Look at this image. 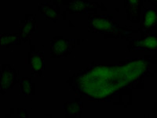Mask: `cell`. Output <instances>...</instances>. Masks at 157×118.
<instances>
[{
  "instance_id": "obj_13",
  "label": "cell",
  "mask_w": 157,
  "mask_h": 118,
  "mask_svg": "<svg viewBox=\"0 0 157 118\" xmlns=\"http://www.w3.org/2000/svg\"><path fill=\"white\" fill-rule=\"evenodd\" d=\"M81 103L78 102H66L64 104V110L65 113L69 115H76L80 112Z\"/></svg>"
},
{
  "instance_id": "obj_6",
  "label": "cell",
  "mask_w": 157,
  "mask_h": 118,
  "mask_svg": "<svg viewBox=\"0 0 157 118\" xmlns=\"http://www.w3.org/2000/svg\"><path fill=\"white\" fill-rule=\"evenodd\" d=\"M15 82V73L9 66H4L1 72V89L3 92L9 89Z\"/></svg>"
},
{
  "instance_id": "obj_8",
  "label": "cell",
  "mask_w": 157,
  "mask_h": 118,
  "mask_svg": "<svg viewBox=\"0 0 157 118\" xmlns=\"http://www.w3.org/2000/svg\"><path fill=\"white\" fill-rule=\"evenodd\" d=\"M33 73H39L43 69V55L39 52H34L30 59Z\"/></svg>"
},
{
  "instance_id": "obj_1",
  "label": "cell",
  "mask_w": 157,
  "mask_h": 118,
  "mask_svg": "<svg viewBox=\"0 0 157 118\" xmlns=\"http://www.w3.org/2000/svg\"><path fill=\"white\" fill-rule=\"evenodd\" d=\"M148 64L145 59H139L127 65L93 66L78 74L76 88L90 98H105L140 78Z\"/></svg>"
},
{
  "instance_id": "obj_12",
  "label": "cell",
  "mask_w": 157,
  "mask_h": 118,
  "mask_svg": "<svg viewBox=\"0 0 157 118\" xmlns=\"http://www.w3.org/2000/svg\"><path fill=\"white\" fill-rule=\"evenodd\" d=\"M19 85L21 91L24 95H29L32 91L30 78L26 77H22L19 80Z\"/></svg>"
},
{
  "instance_id": "obj_14",
  "label": "cell",
  "mask_w": 157,
  "mask_h": 118,
  "mask_svg": "<svg viewBox=\"0 0 157 118\" xmlns=\"http://www.w3.org/2000/svg\"><path fill=\"white\" fill-rule=\"evenodd\" d=\"M127 5L132 13H136L140 5L141 0H127Z\"/></svg>"
},
{
  "instance_id": "obj_4",
  "label": "cell",
  "mask_w": 157,
  "mask_h": 118,
  "mask_svg": "<svg viewBox=\"0 0 157 118\" xmlns=\"http://www.w3.org/2000/svg\"><path fill=\"white\" fill-rule=\"evenodd\" d=\"M132 51H146L154 52L157 51V36L152 34L141 40H137L133 44Z\"/></svg>"
},
{
  "instance_id": "obj_7",
  "label": "cell",
  "mask_w": 157,
  "mask_h": 118,
  "mask_svg": "<svg viewBox=\"0 0 157 118\" xmlns=\"http://www.w3.org/2000/svg\"><path fill=\"white\" fill-rule=\"evenodd\" d=\"M21 39V35L16 33H2L1 34V45L9 47L10 45H17Z\"/></svg>"
},
{
  "instance_id": "obj_16",
  "label": "cell",
  "mask_w": 157,
  "mask_h": 118,
  "mask_svg": "<svg viewBox=\"0 0 157 118\" xmlns=\"http://www.w3.org/2000/svg\"><path fill=\"white\" fill-rule=\"evenodd\" d=\"M151 1H152V2H157V0H151Z\"/></svg>"
},
{
  "instance_id": "obj_2",
  "label": "cell",
  "mask_w": 157,
  "mask_h": 118,
  "mask_svg": "<svg viewBox=\"0 0 157 118\" xmlns=\"http://www.w3.org/2000/svg\"><path fill=\"white\" fill-rule=\"evenodd\" d=\"M89 28L93 32L103 34H123L127 33L116 21L105 15L92 16L89 20Z\"/></svg>"
},
{
  "instance_id": "obj_11",
  "label": "cell",
  "mask_w": 157,
  "mask_h": 118,
  "mask_svg": "<svg viewBox=\"0 0 157 118\" xmlns=\"http://www.w3.org/2000/svg\"><path fill=\"white\" fill-rule=\"evenodd\" d=\"M87 5L82 0H71L67 10L71 13H85L87 10Z\"/></svg>"
},
{
  "instance_id": "obj_3",
  "label": "cell",
  "mask_w": 157,
  "mask_h": 118,
  "mask_svg": "<svg viewBox=\"0 0 157 118\" xmlns=\"http://www.w3.org/2000/svg\"><path fill=\"white\" fill-rule=\"evenodd\" d=\"M75 45V40L56 38L51 41V55L53 57H62L71 52Z\"/></svg>"
},
{
  "instance_id": "obj_15",
  "label": "cell",
  "mask_w": 157,
  "mask_h": 118,
  "mask_svg": "<svg viewBox=\"0 0 157 118\" xmlns=\"http://www.w3.org/2000/svg\"><path fill=\"white\" fill-rule=\"evenodd\" d=\"M55 1L57 2V3H61L62 0H55Z\"/></svg>"
},
{
  "instance_id": "obj_5",
  "label": "cell",
  "mask_w": 157,
  "mask_h": 118,
  "mask_svg": "<svg viewBox=\"0 0 157 118\" xmlns=\"http://www.w3.org/2000/svg\"><path fill=\"white\" fill-rule=\"evenodd\" d=\"M36 20L35 16H31L21 23L20 27V35L24 42L28 41L29 37L36 31Z\"/></svg>"
},
{
  "instance_id": "obj_9",
  "label": "cell",
  "mask_w": 157,
  "mask_h": 118,
  "mask_svg": "<svg viewBox=\"0 0 157 118\" xmlns=\"http://www.w3.org/2000/svg\"><path fill=\"white\" fill-rule=\"evenodd\" d=\"M39 9L41 12L42 14L47 18L49 20H54L57 21V12L54 9V5L48 2H44L39 5Z\"/></svg>"
},
{
  "instance_id": "obj_10",
  "label": "cell",
  "mask_w": 157,
  "mask_h": 118,
  "mask_svg": "<svg viewBox=\"0 0 157 118\" xmlns=\"http://www.w3.org/2000/svg\"><path fill=\"white\" fill-rule=\"evenodd\" d=\"M157 23V10L155 8L146 9L144 16V28H149Z\"/></svg>"
}]
</instances>
